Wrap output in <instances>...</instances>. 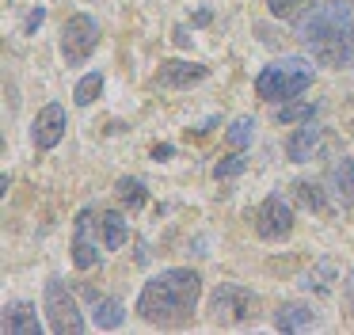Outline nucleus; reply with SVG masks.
<instances>
[{"instance_id":"obj_18","label":"nucleus","mask_w":354,"mask_h":335,"mask_svg":"<svg viewBox=\"0 0 354 335\" xmlns=\"http://www.w3.org/2000/svg\"><path fill=\"white\" fill-rule=\"evenodd\" d=\"M316 111H320V103H286V107H278V126H297V122H313L316 118Z\"/></svg>"},{"instance_id":"obj_7","label":"nucleus","mask_w":354,"mask_h":335,"mask_svg":"<svg viewBox=\"0 0 354 335\" xmlns=\"http://www.w3.org/2000/svg\"><path fill=\"white\" fill-rule=\"evenodd\" d=\"M255 233L263 240H286L293 233V210L282 194H267L255 210Z\"/></svg>"},{"instance_id":"obj_12","label":"nucleus","mask_w":354,"mask_h":335,"mask_svg":"<svg viewBox=\"0 0 354 335\" xmlns=\"http://www.w3.org/2000/svg\"><path fill=\"white\" fill-rule=\"evenodd\" d=\"M320 141H324V129L316 126V118L301 122V126L286 137V156H290L293 164H308V160L316 156V149H320Z\"/></svg>"},{"instance_id":"obj_26","label":"nucleus","mask_w":354,"mask_h":335,"mask_svg":"<svg viewBox=\"0 0 354 335\" xmlns=\"http://www.w3.org/2000/svg\"><path fill=\"white\" fill-rule=\"evenodd\" d=\"M171 152H176L171 145H156V149H153V160H171Z\"/></svg>"},{"instance_id":"obj_13","label":"nucleus","mask_w":354,"mask_h":335,"mask_svg":"<svg viewBox=\"0 0 354 335\" xmlns=\"http://www.w3.org/2000/svg\"><path fill=\"white\" fill-rule=\"evenodd\" d=\"M4 335H42V320L39 309L31 301H12L4 305V324H0Z\"/></svg>"},{"instance_id":"obj_2","label":"nucleus","mask_w":354,"mask_h":335,"mask_svg":"<svg viewBox=\"0 0 354 335\" xmlns=\"http://www.w3.org/2000/svg\"><path fill=\"white\" fill-rule=\"evenodd\" d=\"M202 297V274L191 266H171L149 278L138 293V316L160 327H179L194 316Z\"/></svg>"},{"instance_id":"obj_1","label":"nucleus","mask_w":354,"mask_h":335,"mask_svg":"<svg viewBox=\"0 0 354 335\" xmlns=\"http://www.w3.org/2000/svg\"><path fill=\"white\" fill-rule=\"evenodd\" d=\"M297 38L313 61L328 69H354V4L351 0H324L308 15H301Z\"/></svg>"},{"instance_id":"obj_23","label":"nucleus","mask_w":354,"mask_h":335,"mask_svg":"<svg viewBox=\"0 0 354 335\" xmlns=\"http://www.w3.org/2000/svg\"><path fill=\"white\" fill-rule=\"evenodd\" d=\"M244 172H248V156H240V149L214 164V179H236V175H244Z\"/></svg>"},{"instance_id":"obj_17","label":"nucleus","mask_w":354,"mask_h":335,"mask_svg":"<svg viewBox=\"0 0 354 335\" xmlns=\"http://www.w3.org/2000/svg\"><path fill=\"white\" fill-rule=\"evenodd\" d=\"M293 194H297V202L305 206V210H316V213L331 210L328 187H320V183H313V179H297V183H293Z\"/></svg>"},{"instance_id":"obj_27","label":"nucleus","mask_w":354,"mask_h":335,"mask_svg":"<svg viewBox=\"0 0 354 335\" xmlns=\"http://www.w3.org/2000/svg\"><path fill=\"white\" fill-rule=\"evenodd\" d=\"M176 42H179V46H191V35H187V27H176Z\"/></svg>"},{"instance_id":"obj_4","label":"nucleus","mask_w":354,"mask_h":335,"mask_svg":"<svg viewBox=\"0 0 354 335\" xmlns=\"http://www.w3.org/2000/svg\"><path fill=\"white\" fill-rule=\"evenodd\" d=\"M46 316H50V332L54 335H80L88 327V320L80 316L77 309V297L69 293L62 278H50L46 282Z\"/></svg>"},{"instance_id":"obj_5","label":"nucleus","mask_w":354,"mask_h":335,"mask_svg":"<svg viewBox=\"0 0 354 335\" xmlns=\"http://www.w3.org/2000/svg\"><path fill=\"white\" fill-rule=\"evenodd\" d=\"M95 46H100V23L92 15L80 12V15H69L62 23V57L69 65H84L95 53Z\"/></svg>"},{"instance_id":"obj_14","label":"nucleus","mask_w":354,"mask_h":335,"mask_svg":"<svg viewBox=\"0 0 354 335\" xmlns=\"http://www.w3.org/2000/svg\"><path fill=\"white\" fill-rule=\"evenodd\" d=\"M316 324V309L313 305H301V301H286L278 305L274 312V327L278 332H305V327Z\"/></svg>"},{"instance_id":"obj_22","label":"nucleus","mask_w":354,"mask_h":335,"mask_svg":"<svg viewBox=\"0 0 354 335\" xmlns=\"http://www.w3.org/2000/svg\"><path fill=\"white\" fill-rule=\"evenodd\" d=\"M118 198H122V206H130V210H141V206H145V183L141 179H130V175H126V179H118Z\"/></svg>"},{"instance_id":"obj_15","label":"nucleus","mask_w":354,"mask_h":335,"mask_svg":"<svg viewBox=\"0 0 354 335\" xmlns=\"http://www.w3.org/2000/svg\"><path fill=\"white\" fill-rule=\"evenodd\" d=\"M126 320V309L118 297H100V301L92 305V324L100 327V332H115V327H122Z\"/></svg>"},{"instance_id":"obj_11","label":"nucleus","mask_w":354,"mask_h":335,"mask_svg":"<svg viewBox=\"0 0 354 335\" xmlns=\"http://www.w3.org/2000/svg\"><path fill=\"white\" fill-rule=\"evenodd\" d=\"M324 183H328V194L335 198L339 206H354V156H335L324 172Z\"/></svg>"},{"instance_id":"obj_28","label":"nucleus","mask_w":354,"mask_h":335,"mask_svg":"<svg viewBox=\"0 0 354 335\" xmlns=\"http://www.w3.org/2000/svg\"><path fill=\"white\" fill-rule=\"evenodd\" d=\"M346 305H351V312H354V274L346 278Z\"/></svg>"},{"instance_id":"obj_20","label":"nucleus","mask_w":354,"mask_h":335,"mask_svg":"<svg viewBox=\"0 0 354 335\" xmlns=\"http://www.w3.org/2000/svg\"><path fill=\"white\" fill-rule=\"evenodd\" d=\"M100 91H103V73H88V76H80V84L73 88V99H77V107H92L95 99H100Z\"/></svg>"},{"instance_id":"obj_19","label":"nucleus","mask_w":354,"mask_h":335,"mask_svg":"<svg viewBox=\"0 0 354 335\" xmlns=\"http://www.w3.org/2000/svg\"><path fill=\"white\" fill-rule=\"evenodd\" d=\"M252 137H255V118H248V114L232 118V126L225 129V141H229L232 149H240V152H244L248 145H252Z\"/></svg>"},{"instance_id":"obj_8","label":"nucleus","mask_w":354,"mask_h":335,"mask_svg":"<svg viewBox=\"0 0 354 335\" xmlns=\"http://www.w3.org/2000/svg\"><path fill=\"white\" fill-rule=\"evenodd\" d=\"M95 225H100L95 210H80V213H77V225H73V263H77L80 271H92V266L100 263V240H95Z\"/></svg>"},{"instance_id":"obj_10","label":"nucleus","mask_w":354,"mask_h":335,"mask_svg":"<svg viewBox=\"0 0 354 335\" xmlns=\"http://www.w3.org/2000/svg\"><path fill=\"white\" fill-rule=\"evenodd\" d=\"M209 76L206 65H191V61H164L156 69V88H168V91H179V88H191V84H202Z\"/></svg>"},{"instance_id":"obj_9","label":"nucleus","mask_w":354,"mask_h":335,"mask_svg":"<svg viewBox=\"0 0 354 335\" xmlns=\"http://www.w3.org/2000/svg\"><path fill=\"white\" fill-rule=\"evenodd\" d=\"M65 126H69L65 107L62 103H46L39 111V118H35V126H31V141L39 145V149H54V145L65 137Z\"/></svg>"},{"instance_id":"obj_24","label":"nucleus","mask_w":354,"mask_h":335,"mask_svg":"<svg viewBox=\"0 0 354 335\" xmlns=\"http://www.w3.org/2000/svg\"><path fill=\"white\" fill-rule=\"evenodd\" d=\"M305 8H313V0H267V12L278 15V19H290V15L305 12Z\"/></svg>"},{"instance_id":"obj_21","label":"nucleus","mask_w":354,"mask_h":335,"mask_svg":"<svg viewBox=\"0 0 354 335\" xmlns=\"http://www.w3.org/2000/svg\"><path fill=\"white\" fill-rule=\"evenodd\" d=\"M301 286L305 289H316V293H328L331 286H335V266L324 259V263H316V271H308L305 278H301Z\"/></svg>"},{"instance_id":"obj_25","label":"nucleus","mask_w":354,"mask_h":335,"mask_svg":"<svg viewBox=\"0 0 354 335\" xmlns=\"http://www.w3.org/2000/svg\"><path fill=\"white\" fill-rule=\"evenodd\" d=\"M42 23H46V8L39 4V8H31V12L24 15V35H35V30H39Z\"/></svg>"},{"instance_id":"obj_6","label":"nucleus","mask_w":354,"mask_h":335,"mask_svg":"<svg viewBox=\"0 0 354 335\" xmlns=\"http://www.w3.org/2000/svg\"><path fill=\"white\" fill-rule=\"evenodd\" d=\"M209 316L217 324H244L248 316H255V293L248 286L225 282L209 293Z\"/></svg>"},{"instance_id":"obj_16","label":"nucleus","mask_w":354,"mask_h":335,"mask_svg":"<svg viewBox=\"0 0 354 335\" xmlns=\"http://www.w3.org/2000/svg\"><path fill=\"white\" fill-rule=\"evenodd\" d=\"M100 228H103V244H107L111 251L122 248L126 240H130V225H126V217L118 210H107L100 213Z\"/></svg>"},{"instance_id":"obj_3","label":"nucleus","mask_w":354,"mask_h":335,"mask_svg":"<svg viewBox=\"0 0 354 335\" xmlns=\"http://www.w3.org/2000/svg\"><path fill=\"white\" fill-rule=\"evenodd\" d=\"M313 76L316 69L308 57H282L255 76V96L267 99V103H290L305 88H313Z\"/></svg>"}]
</instances>
